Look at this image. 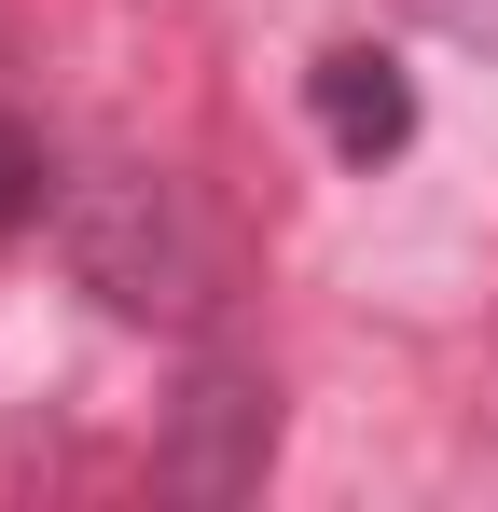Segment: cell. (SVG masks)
<instances>
[{
	"label": "cell",
	"mask_w": 498,
	"mask_h": 512,
	"mask_svg": "<svg viewBox=\"0 0 498 512\" xmlns=\"http://www.w3.org/2000/svg\"><path fill=\"white\" fill-rule=\"evenodd\" d=\"M70 263L111 319H194L208 305V222L180 208L166 167H111L70 194Z\"/></svg>",
	"instance_id": "cell-1"
},
{
	"label": "cell",
	"mask_w": 498,
	"mask_h": 512,
	"mask_svg": "<svg viewBox=\"0 0 498 512\" xmlns=\"http://www.w3.org/2000/svg\"><path fill=\"white\" fill-rule=\"evenodd\" d=\"M263 443H277V388H249V374H194L180 443H166V485H180V499H236L249 471H263Z\"/></svg>",
	"instance_id": "cell-2"
},
{
	"label": "cell",
	"mask_w": 498,
	"mask_h": 512,
	"mask_svg": "<svg viewBox=\"0 0 498 512\" xmlns=\"http://www.w3.org/2000/svg\"><path fill=\"white\" fill-rule=\"evenodd\" d=\"M319 139L346 153V167L402 153V139H415V84H402V56H374V42H332V56H319Z\"/></svg>",
	"instance_id": "cell-3"
},
{
	"label": "cell",
	"mask_w": 498,
	"mask_h": 512,
	"mask_svg": "<svg viewBox=\"0 0 498 512\" xmlns=\"http://www.w3.org/2000/svg\"><path fill=\"white\" fill-rule=\"evenodd\" d=\"M42 208H56V153H42L28 111H0V236H28Z\"/></svg>",
	"instance_id": "cell-4"
},
{
	"label": "cell",
	"mask_w": 498,
	"mask_h": 512,
	"mask_svg": "<svg viewBox=\"0 0 498 512\" xmlns=\"http://www.w3.org/2000/svg\"><path fill=\"white\" fill-rule=\"evenodd\" d=\"M443 42H471V56H498V0H415Z\"/></svg>",
	"instance_id": "cell-5"
}]
</instances>
